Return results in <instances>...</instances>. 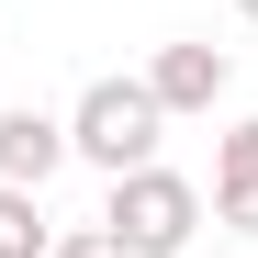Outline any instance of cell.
Returning a JSON list of instances; mask_svg holds the SVG:
<instances>
[{
    "label": "cell",
    "instance_id": "obj_1",
    "mask_svg": "<svg viewBox=\"0 0 258 258\" xmlns=\"http://www.w3.org/2000/svg\"><path fill=\"white\" fill-rule=\"evenodd\" d=\"M157 135H168V101L146 90V68H135V79L112 68V79H90V90L68 101V157H90L101 180L146 168V157H157Z\"/></svg>",
    "mask_w": 258,
    "mask_h": 258
},
{
    "label": "cell",
    "instance_id": "obj_2",
    "mask_svg": "<svg viewBox=\"0 0 258 258\" xmlns=\"http://www.w3.org/2000/svg\"><path fill=\"white\" fill-rule=\"evenodd\" d=\"M101 225L135 247V258H180V247L202 236V191L180 180V168H157V157H146V168H123V180H112Z\"/></svg>",
    "mask_w": 258,
    "mask_h": 258
},
{
    "label": "cell",
    "instance_id": "obj_3",
    "mask_svg": "<svg viewBox=\"0 0 258 258\" xmlns=\"http://www.w3.org/2000/svg\"><path fill=\"white\" fill-rule=\"evenodd\" d=\"M146 90L168 101V123H180V112H213V101L236 90V56H225V45H202V34H180V45H157V56H146Z\"/></svg>",
    "mask_w": 258,
    "mask_h": 258
},
{
    "label": "cell",
    "instance_id": "obj_4",
    "mask_svg": "<svg viewBox=\"0 0 258 258\" xmlns=\"http://www.w3.org/2000/svg\"><path fill=\"white\" fill-rule=\"evenodd\" d=\"M56 168H68V112H45V101H0V180L45 191Z\"/></svg>",
    "mask_w": 258,
    "mask_h": 258
},
{
    "label": "cell",
    "instance_id": "obj_5",
    "mask_svg": "<svg viewBox=\"0 0 258 258\" xmlns=\"http://www.w3.org/2000/svg\"><path fill=\"white\" fill-rule=\"evenodd\" d=\"M213 225H225V236H258V112L213 135Z\"/></svg>",
    "mask_w": 258,
    "mask_h": 258
},
{
    "label": "cell",
    "instance_id": "obj_6",
    "mask_svg": "<svg viewBox=\"0 0 258 258\" xmlns=\"http://www.w3.org/2000/svg\"><path fill=\"white\" fill-rule=\"evenodd\" d=\"M56 225H45V191H23V180H0V258H45Z\"/></svg>",
    "mask_w": 258,
    "mask_h": 258
},
{
    "label": "cell",
    "instance_id": "obj_7",
    "mask_svg": "<svg viewBox=\"0 0 258 258\" xmlns=\"http://www.w3.org/2000/svg\"><path fill=\"white\" fill-rule=\"evenodd\" d=\"M45 258H135V247H123V236H112V225H68V236H56V247H45Z\"/></svg>",
    "mask_w": 258,
    "mask_h": 258
},
{
    "label": "cell",
    "instance_id": "obj_8",
    "mask_svg": "<svg viewBox=\"0 0 258 258\" xmlns=\"http://www.w3.org/2000/svg\"><path fill=\"white\" fill-rule=\"evenodd\" d=\"M236 23H258V0H236Z\"/></svg>",
    "mask_w": 258,
    "mask_h": 258
}]
</instances>
